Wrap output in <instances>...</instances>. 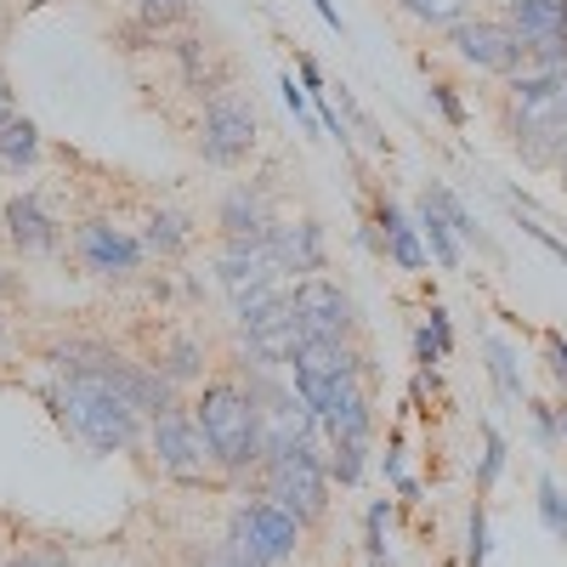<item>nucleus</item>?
<instances>
[{
	"instance_id": "nucleus-1",
	"label": "nucleus",
	"mask_w": 567,
	"mask_h": 567,
	"mask_svg": "<svg viewBox=\"0 0 567 567\" xmlns=\"http://www.w3.org/2000/svg\"><path fill=\"white\" fill-rule=\"evenodd\" d=\"M194 420L210 437L216 465L227 477H245V471H256L267 460V420H261V403L250 398V386H239V381L205 386L199 403H194Z\"/></svg>"
},
{
	"instance_id": "nucleus-2",
	"label": "nucleus",
	"mask_w": 567,
	"mask_h": 567,
	"mask_svg": "<svg viewBox=\"0 0 567 567\" xmlns=\"http://www.w3.org/2000/svg\"><path fill=\"white\" fill-rule=\"evenodd\" d=\"M52 409H58V420L69 425V432H74L80 443H91L97 454H120V449H131L136 432H142V414L103 381L97 369L63 374V386L52 392Z\"/></svg>"
},
{
	"instance_id": "nucleus-3",
	"label": "nucleus",
	"mask_w": 567,
	"mask_h": 567,
	"mask_svg": "<svg viewBox=\"0 0 567 567\" xmlns=\"http://www.w3.org/2000/svg\"><path fill=\"white\" fill-rule=\"evenodd\" d=\"M323 432V425H318ZM318 432L307 443H290V449H272L261 460V488L272 505H284L301 523H318L323 505H329V437L318 443Z\"/></svg>"
},
{
	"instance_id": "nucleus-4",
	"label": "nucleus",
	"mask_w": 567,
	"mask_h": 567,
	"mask_svg": "<svg viewBox=\"0 0 567 567\" xmlns=\"http://www.w3.org/2000/svg\"><path fill=\"white\" fill-rule=\"evenodd\" d=\"M301 516H290L284 505H272L267 494L261 499H239L227 516V539L221 550L239 561V567H290L296 550H301Z\"/></svg>"
},
{
	"instance_id": "nucleus-5",
	"label": "nucleus",
	"mask_w": 567,
	"mask_h": 567,
	"mask_svg": "<svg viewBox=\"0 0 567 567\" xmlns=\"http://www.w3.org/2000/svg\"><path fill=\"white\" fill-rule=\"evenodd\" d=\"M148 449H154L159 471H165V477H176V483H210L216 471H221L210 437L199 432V420L187 414V409H176V403L148 420Z\"/></svg>"
},
{
	"instance_id": "nucleus-6",
	"label": "nucleus",
	"mask_w": 567,
	"mask_h": 567,
	"mask_svg": "<svg viewBox=\"0 0 567 567\" xmlns=\"http://www.w3.org/2000/svg\"><path fill=\"white\" fill-rule=\"evenodd\" d=\"M290 312H296V329L307 341H352V296L341 290V284H329V278H301L296 290H290Z\"/></svg>"
},
{
	"instance_id": "nucleus-7",
	"label": "nucleus",
	"mask_w": 567,
	"mask_h": 567,
	"mask_svg": "<svg viewBox=\"0 0 567 567\" xmlns=\"http://www.w3.org/2000/svg\"><path fill=\"white\" fill-rule=\"evenodd\" d=\"M256 109H245L233 91H216L210 97V109H205V136H199V154H205V165H239V159H250V148H256Z\"/></svg>"
},
{
	"instance_id": "nucleus-8",
	"label": "nucleus",
	"mask_w": 567,
	"mask_h": 567,
	"mask_svg": "<svg viewBox=\"0 0 567 567\" xmlns=\"http://www.w3.org/2000/svg\"><path fill=\"white\" fill-rule=\"evenodd\" d=\"M449 45L471 69H488V74H516L523 69V40L511 34V23H494V18H460L449 29Z\"/></svg>"
},
{
	"instance_id": "nucleus-9",
	"label": "nucleus",
	"mask_w": 567,
	"mask_h": 567,
	"mask_svg": "<svg viewBox=\"0 0 567 567\" xmlns=\"http://www.w3.org/2000/svg\"><path fill=\"white\" fill-rule=\"evenodd\" d=\"M74 256L85 261V272H97V278H131L142 267V256H148V245L131 239V233L114 227V221H85L74 233Z\"/></svg>"
},
{
	"instance_id": "nucleus-10",
	"label": "nucleus",
	"mask_w": 567,
	"mask_h": 567,
	"mask_svg": "<svg viewBox=\"0 0 567 567\" xmlns=\"http://www.w3.org/2000/svg\"><path fill=\"white\" fill-rule=\"evenodd\" d=\"M216 227L227 245H261L272 239V199L261 194L256 182H239L221 194V210H216Z\"/></svg>"
},
{
	"instance_id": "nucleus-11",
	"label": "nucleus",
	"mask_w": 567,
	"mask_h": 567,
	"mask_svg": "<svg viewBox=\"0 0 567 567\" xmlns=\"http://www.w3.org/2000/svg\"><path fill=\"white\" fill-rule=\"evenodd\" d=\"M97 374H103V381H109V386H114L136 414H148V420H154V414H165V409L176 403V386L165 381V374H159L154 363H125V358H114V352H109V363H103Z\"/></svg>"
},
{
	"instance_id": "nucleus-12",
	"label": "nucleus",
	"mask_w": 567,
	"mask_h": 567,
	"mask_svg": "<svg viewBox=\"0 0 567 567\" xmlns=\"http://www.w3.org/2000/svg\"><path fill=\"white\" fill-rule=\"evenodd\" d=\"M216 278H221V290L239 301V296L261 290V284H278V278H284V261L272 256L267 239H261V245H227L221 261H216Z\"/></svg>"
},
{
	"instance_id": "nucleus-13",
	"label": "nucleus",
	"mask_w": 567,
	"mask_h": 567,
	"mask_svg": "<svg viewBox=\"0 0 567 567\" xmlns=\"http://www.w3.org/2000/svg\"><path fill=\"white\" fill-rule=\"evenodd\" d=\"M272 256L284 261V272H323L329 250H323V227L318 221H272Z\"/></svg>"
},
{
	"instance_id": "nucleus-14",
	"label": "nucleus",
	"mask_w": 567,
	"mask_h": 567,
	"mask_svg": "<svg viewBox=\"0 0 567 567\" xmlns=\"http://www.w3.org/2000/svg\"><path fill=\"white\" fill-rule=\"evenodd\" d=\"M318 425H323L329 443H369L374 437V403H369V392L352 381L336 403L318 414Z\"/></svg>"
},
{
	"instance_id": "nucleus-15",
	"label": "nucleus",
	"mask_w": 567,
	"mask_h": 567,
	"mask_svg": "<svg viewBox=\"0 0 567 567\" xmlns=\"http://www.w3.org/2000/svg\"><path fill=\"white\" fill-rule=\"evenodd\" d=\"M7 239L23 250V256H40V250H52L58 245V221L45 216V205L34 194H18L7 205Z\"/></svg>"
},
{
	"instance_id": "nucleus-16",
	"label": "nucleus",
	"mask_w": 567,
	"mask_h": 567,
	"mask_svg": "<svg viewBox=\"0 0 567 567\" xmlns=\"http://www.w3.org/2000/svg\"><path fill=\"white\" fill-rule=\"evenodd\" d=\"M239 307V329L245 336H267V329H284V323H296V312H290V284H261V290H250V296H239L233 301Z\"/></svg>"
},
{
	"instance_id": "nucleus-17",
	"label": "nucleus",
	"mask_w": 567,
	"mask_h": 567,
	"mask_svg": "<svg viewBox=\"0 0 567 567\" xmlns=\"http://www.w3.org/2000/svg\"><path fill=\"white\" fill-rule=\"evenodd\" d=\"M483 358H488V381L499 392V403H528V386H523V358L505 336H488L483 341Z\"/></svg>"
},
{
	"instance_id": "nucleus-18",
	"label": "nucleus",
	"mask_w": 567,
	"mask_h": 567,
	"mask_svg": "<svg viewBox=\"0 0 567 567\" xmlns=\"http://www.w3.org/2000/svg\"><path fill=\"white\" fill-rule=\"evenodd\" d=\"M420 239H425V250H432V261L437 267H460V239H454V227L443 221V210L437 205H420Z\"/></svg>"
},
{
	"instance_id": "nucleus-19",
	"label": "nucleus",
	"mask_w": 567,
	"mask_h": 567,
	"mask_svg": "<svg viewBox=\"0 0 567 567\" xmlns=\"http://www.w3.org/2000/svg\"><path fill=\"white\" fill-rule=\"evenodd\" d=\"M148 245L154 256H182L187 245H194V227H187V216H176V210H154L148 216Z\"/></svg>"
},
{
	"instance_id": "nucleus-20",
	"label": "nucleus",
	"mask_w": 567,
	"mask_h": 567,
	"mask_svg": "<svg viewBox=\"0 0 567 567\" xmlns=\"http://www.w3.org/2000/svg\"><path fill=\"white\" fill-rule=\"evenodd\" d=\"M40 159V131L34 120H12V125H0V165L7 171H23Z\"/></svg>"
},
{
	"instance_id": "nucleus-21",
	"label": "nucleus",
	"mask_w": 567,
	"mask_h": 567,
	"mask_svg": "<svg viewBox=\"0 0 567 567\" xmlns=\"http://www.w3.org/2000/svg\"><path fill=\"white\" fill-rule=\"evenodd\" d=\"M154 369L165 374L171 386H187V381H199V374H205V352H199V341H171L154 358Z\"/></svg>"
},
{
	"instance_id": "nucleus-22",
	"label": "nucleus",
	"mask_w": 567,
	"mask_h": 567,
	"mask_svg": "<svg viewBox=\"0 0 567 567\" xmlns=\"http://www.w3.org/2000/svg\"><path fill=\"white\" fill-rule=\"evenodd\" d=\"M386 523H392V505H386V499H374V505H369V516H363V556H369L374 567H386V561H392Z\"/></svg>"
},
{
	"instance_id": "nucleus-23",
	"label": "nucleus",
	"mask_w": 567,
	"mask_h": 567,
	"mask_svg": "<svg viewBox=\"0 0 567 567\" xmlns=\"http://www.w3.org/2000/svg\"><path fill=\"white\" fill-rule=\"evenodd\" d=\"M539 523H545V534L556 539V545H567V499H561V483L556 477H539Z\"/></svg>"
},
{
	"instance_id": "nucleus-24",
	"label": "nucleus",
	"mask_w": 567,
	"mask_h": 567,
	"mask_svg": "<svg viewBox=\"0 0 567 567\" xmlns=\"http://www.w3.org/2000/svg\"><path fill=\"white\" fill-rule=\"evenodd\" d=\"M363 460H369V443H329V483L358 488V477H363Z\"/></svg>"
},
{
	"instance_id": "nucleus-25",
	"label": "nucleus",
	"mask_w": 567,
	"mask_h": 567,
	"mask_svg": "<svg viewBox=\"0 0 567 567\" xmlns=\"http://www.w3.org/2000/svg\"><path fill=\"white\" fill-rule=\"evenodd\" d=\"M386 256H392L403 272H420L425 261H432V250H425V239H420V221H409V227L392 233V239H386Z\"/></svg>"
},
{
	"instance_id": "nucleus-26",
	"label": "nucleus",
	"mask_w": 567,
	"mask_h": 567,
	"mask_svg": "<svg viewBox=\"0 0 567 567\" xmlns=\"http://www.w3.org/2000/svg\"><path fill=\"white\" fill-rule=\"evenodd\" d=\"M425 205H437V210H443V221L454 227V239H477V227H471V210L460 205V194H454V187L432 182V187H425Z\"/></svg>"
},
{
	"instance_id": "nucleus-27",
	"label": "nucleus",
	"mask_w": 567,
	"mask_h": 567,
	"mask_svg": "<svg viewBox=\"0 0 567 567\" xmlns=\"http://www.w3.org/2000/svg\"><path fill=\"white\" fill-rule=\"evenodd\" d=\"M471 0H403V12L420 18V23H432V29H454L465 18Z\"/></svg>"
},
{
	"instance_id": "nucleus-28",
	"label": "nucleus",
	"mask_w": 567,
	"mask_h": 567,
	"mask_svg": "<svg viewBox=\"0 0 567 567\" xmlns=\"http://www.w3.org/2000/svg\"><path fill=\"white\" fill-rule=\"evenodd\" d=\"M499 471H505V437L494 432V425H483V460H477V488L483 494L499 483Z\"/></svg>"
},
{
	"instance_id": "nucleus-29",
	"label": "nucleus",
	"mask_w": 567,
	"mask_h": 567,
	"mask_svg": "<svg viewBox=\"0 0 567 567\" xmlns=\"http://www.w3.org/2000/svg\"><path fill=\"white\" fill-rule=\"evenodd\" d=\"M488 561V511L477 499V511H471V528H465V567H483Z\"/></svg>"
},
{
	"instance_id": "nucleus-30",
	"label": "nucleus",
	"mask_w": 567,
	"mask_h": 567,
	"mask_svg": "<svg viewBox=\"0 0 567 567\" xmlns=\"http://www.w3.org/2000/svg\"><path fill=\"white\" fill-rule=\"evenodd\" d=\"M539 352H545L550 381H556V386H567V336H561V329H545V336H539Z\"/></svg>"
},
{
	"instance_id": "nucleus-31",
	"label": "nucleus",
	"mask_w": 567,
	"mask_h": 567,
	"mask_svg": "<svg viewBox=\"0 0 567 567\" xmlns=\"http://www.w3.org/2000/svg\"><path fill=\"white\" fill-rule=\"evenodd\" d=\"M528 414H534L539 449H556V443H561V414H556V403H528Z\"/></svg>"
},
{
	"instance_id": "nucleus-32",
	"label": "nucleus",
	"mask_w": 567,
	"mask_h": 567,
	"mask_svg": "<svg viewBox=\"0 0 567 567\" xmlns=\"http://www.w3.org/2000/svg\"><path fill=\"white\" fill-rule=\"evenodd\" d=\"M278 91H284V109L296 114V125H307V131H312V109H307L312 97H307V85H296V74H284V80H278Z\"/></svg>"
},
{
	"instance_id": "nucleus-33",
	"label": "nucleus",
	"mask_w": 567,
	"mask_h": 567,
	"mask_svg": "<svg viewBox=\"0 0 567 567\" xmlns=\"http://www.w3.org/2000/svg\"><path fill=\"white\" fill-rule=\"evenodd\" d=\"M432 103L443 109V120H449L454 131L465 125V109H460V97H454V85H432Z\"/></svg>"
},
{
	"instance_id": "nucleus-34",
	"label": "nucleus",
	"mask_w": 567,
	"mask_h": 567,
	"mask_svg": "<svg viewBox=\"0 0 567 567\" xmlns=\"http://www.w3.org/2000/svg\"><path fill=\"white\" fill-rule=\"evenodd\" d=\"M443 358H449V352L432 341V329H420V336H414V363H420V369H432V363H443Z\"/></svg>"
},
{
	"instance_id": "nucleus-35",
	"label": "nucleus",
	"mask_w": 567,
	"mask_h": 567,
	"mask_svg": "<svg viewBox=\"0 0 567 567\" xmlns=\"http://www.w3.org/2000/svg\"><path fill=\"white\" fill-rule=\"evenodd\" d=\"M374 227H381V233H386V239H392V233H398V227H409V216H403V210H398L392 199H381V205H374Z\"/></svg>"
},
{
	"instance_id": "nucleus-36",
	"label": "nucleus",
	"mask_w": 567,
	"mask_h": 567,
	"mask_svg": "<svg viewBox=\"0 0 567 567\" xmlns=\"http://www.w3.org/2000/svg\"><path fill=\"white\" fill-rule=\"evenodd\" d=\"M425 329H432V341H437L443 352L454 347V329H449V312H443V307H432V312H425Z\"/></svg>"
},
{
	"instance_id": "nucleus-37",
	"label": "nucleus",
	"mask_w": 567,
	"mask_h": 567,
	"mask_svg": "<svg viewBox=\"0 0 567 567\" xmlns=\"http://www.w3.org/2000/svg\"><path fill=\"white\" fill-rule=\"evenodd\" d=\"M523 233H528V239H539V245H545V250H550V256L567 267V245H561V239H550V233H545L539 221H523Z\"/></svg>"
},
{
	"instance_id": "nucleus-38",
	"label": "nucleus",
	"mask_w": 567,
	"mask_h": 567,
	"mask_svg": "<svg viewBox=\"0 0 567 567\" xmlns=\"http://www.w3.org/2000/svg\"><path fill=\"white\" fill-rule=\"evenodd\" d=\"M142 12L165 23V18H182V12H187V0H142Z\"/></svg>"
},
{
	"instance_id": "nucleus-39",
	"label": "nucleus",
	"mask_w": 567,
	"mask_h": 567,
	"mask_svg": "<svg viewBox=\"0 0 567 567\" xmlns=\"http://www.w3.org/2000/svg\"><path fill=\"white\" fill-rule=\"evenodd\" d=\"M29 561H34V567H74V561H69V550H52V545L29 550Z\"/></svg>"
},
{
	"instance_id": "nucleus-40",
	"label": "nucleus",
	"mask_w": 567,
	"mask_h": 567,
	"mask_svg": "<svg viewBox=\"0 0 567 567\" xmlns=\"http://www.w3.org/2000/svg\"><path fill=\"white\" fill-rule=\"evenodd\" d=\"M18 120V97H12V80L0 74V125H12Z\"/></svg>"
},
{
	"instance_id": "nucleus-41",
	"label": "nucleus",
	"mask_w": 567,
	"mask_h": 567,
	"mask_svg": "<svg viewBox=\"0 0 567 567\" xmlns=\"http://www.w3.org/2000/svg\"><path fill=\"white\" fill-rule=\"evenodd\" d=\"M296 69H301V85H307V91H323V74H318L312 58H296Z\"/></svg>"
},
{
	"instance_id": "nucleus-42",
	"label": "nucleus",
	"mask_w": 567,
	"mask_h": 567,
	"mask_svg": "<svg viewBox=\"0 0 567 567\" xmlns=\"http://www.w3.org/2000/svg\"><path fill=\"white\" fill-rule=\"evenodd\" d=\"M312 12H318V18L329 23V29H336V34H341V12H336V7H329V0H312Z\"/></svg>"
},
{
	"instance_id": "nucleus-43",
	"label": "nucleus",
	"mask_w": 567,
	"mask_h": 567,
	"mask_svg": "<svg viewBox=\"0 0 567 567\" xmlns=\"http://www.w3.org/2000/svg\"><path fill=\"white\" fill-rule=\"evenodd\" d=\"M550 91H556V103L567 109V69H561V74H550Z\"/></svg>"
},
{
	"instance_id": "nucleus-44",
	"label": "nucleus",
	"mask_w": 567,
	"mask_h": 567,
	"mask_svg": "<svg viewBox=\"0 0 567 567\" xmlns=\"http://www.w3.org/2000/svg\"><path fill=\"white\" fill-rule=\"evenodd\" d=\"M199 567H239V561H233V556H227V550H210V556H205V561H199Z\"/></svg>"
},
{
	"instance_id": "nucleus-45",
	"label": "nucleus",
	"mask_w": 567,
	"mask_h": 567,
	"mask_svg": "<svg viewBox=\"0 0 567 567\" xmlns=\"http://www.w3.org/2000/svg\"><path fill=\"white\" fill-rule=\"evenodd\" d=\"M556 414H561V443H567V403H561V409H556Z\"/></svg>"
},
{
	"instance_id": "nucleus-46",
	"label": "nucleus",
	"mask_w": 567,
	"mask_h": 567,
	"mask_svg": "<svg viewBox=\"0 0 567 567\" xmlns=\"http://www.w3.org/2000/svg\"><path fill=\"white\" fill-rule=\"evenodd\" d=\"M0 296H7V272H0Z\"/></svg>"
},
{
	"instance_id": "nucleus-47",
	"label": "nucleus",
	"mask_w": 567,
	"mask_h": 567,
	"mask_svg": "<svg viewBox=\"0 0 567 567\" xmlns=\"http://www.w3.org/2000/svg\"><path fill=\"white\" fill-rule=\"evenodd\" d=\"M0 341H7V318H0Z\"/></svg>"
},
{
	"instance_id": "nucleus-48",
	"label": "nucleus",
	"mask_w": 567,
	"mask_h": 567,
	"mask_svg": "<svg viewBox=\"0 0 567 567\" xmlns=\"http://www.w3.org/2000/svg\"><path fill=\"white\" fill-rule=\"evenodd\" d=\"M561 171H567V159H561Z\"/></svg>"
}]
</instances>
